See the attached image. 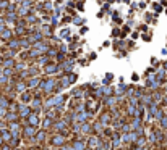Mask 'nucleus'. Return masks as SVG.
Listing matches in <instances>:
<instances>
[{"mask_svg":"<svg viewBox=\"0 0 167 150\" xmlns=\"http://www.w3.org/2000/svg\"><path fill=\"white\" fill-rule=\"evenodd\" d=\"M36 134H37V132H36V126L28 124V126H25V128H23V136H25V140L36 137Z\"/></svg>","mask_w":167,"mask_h":150,"instance_id":"obj_1","label":"nucleus"},{"mask_svg":"<svg viewBox=\"0 0 167 150\" xmlns=\"http://www.w3.org/2000/svg\"><path fill=\"white\" fill-rule=\"evenodd\" d=\"M51 144L52 145H57V147L65 145V137H63V134H54V137L51 139Z\"/></svg>","mask_w":167,"mask_h":150,"instance_id":"obj_2","label":"nucleus"},{"mask_svg":"<svg viewBox=\"0 0 167 150\" xmlns=\"http://www.w3.org/2000/svg\"><path fill=\"white\" fill-rule=\"evenodd\" d=\"M86 144H88V147H89V149H97V147L101 145V139H99V136H97V134H94L91 139L86 142Z\"/></svg>","mask_w":167,"mask_h":150,"instance_id":"obj_3","label":"nucleus"},{"mask_svg":"<svg viewBox=\"0 0 167 150\" xmlns=\"http://www.w3.org/2000/svg\"><path fill=\"white\" fill-rule=\"evenodd\" d=\"M11 82L15 84V90L16 92H25L26 87H28V82H25V81H18V79H11Z\"/></svg>","mask_w":167,"mask_h":150,"instance_id":"obj_4","label":"nucleus"},{"mask_svg":"<svg viewBox=\"0 0 167 150\" xmlns=\"http://www.w3.org/2000/svg\"><path fill=\"white\" fill-rule=\"evenodd\" d=\"M26 120H28V124H31V126H37V123H39V118H37V111H31L29 115L26 116Z\"/></svg>","mask_w":167,"mask_h":150,"instance_id":"obj_5","label":"nucleus"},{"mask_svg":"<svg viewBox=\"0 0 167 150\" xmlns=\"http://www.w3.org/2000/svg\"><path fill=\"white\" fill-rule=\"evenodd\" d=\"M3 20L7 23H11V24H15L16 21H18V13H11V11H5V18Z\"/></svg>","mask_w":167,"mask_h":150,"instance_id":"obj_6","label":"nucleus"},{"mask_svg":"<svg viewBox=\"0 0 167 150\" xmlns=\"http://www.w3.org/2000/svg\"><path fill=\"white\" fill-rule=\"evenodd\" d=\"M21 47V44H20V39H16V37H11L10 40H8V49H11V50H18Z\"/></svg>","mask_w":167,"mask_h":150,"instance_id":"obj_7","label":"nucleus"},{"mask_svg":"<svg viewBox=\"0 0 167 150\" xmlns=\"http://www.w3.org/2000/svg\"><path fill=\"white\" fill-rule=\"evenodd\" d=\"M73 147H75V150H84L88 147V144L84 142L83 139H76V140H73Z\"/></svg>","mask_w":167,"mask_h":150,"instance_id":"obj_8","label":"nucleus"},{"mask_svg":"<svg viewBox=\"0 0 167 150\" xmlns=\"http://www.w3.org/2000/svg\"><path fill=\"white\" fill-rule=\"evenodd\" d=\"M104 129H106V128H104V124H102L101 121H97V123H94V124H92V132H94V134H102V132H104Z\"/></svg>","mask_w":167,"mask_h":150,"instance_id":"obj_9","label":"nucleus"},{"mask_svg":"<svg viewBox=\"0 0 167 150\" xmlns=\"http://www.w3.org/2000/svg\"><path fill=\"white\" fill-rule=\"evenodd\" d=\"M57 70H59V66L55 63H47L46 68H44V73L46 74H52V73H57Z\"/></svg>","mask_w":167,"mask_h":150,"instance_id":"obj_10","label":"nucleus"},{"mask_svg":"<svg viewBox=\"0 0 167 150\" xmlns=\"http://www.w3.org/2000/svg\"><path fill=\"white\" fill-rule=\"evenodd\" d=\"M18 110H20V118H26V116L31 113V108L26 105H20L18 107Z\"/></svg>","mask_w":167,"mask_h":150,"instance_id":"obj_11","label":"nucleus"},{"mask_svg":"<svg viewBox=\"0 0 167 150\" xmlns=\"http://www.w3.org/2000/svg\"><path fill=\"white\" fill-rule=\"evenodd\" d=\"M110 120H112V115L109 113V111H107V113L104 111V113L101 115V118H99V121H101V123H102L104 126H106V124H109V123H110Z\"/></svg>","mask_w":167,"mask_h":150,"instance_id":"obj_12","label":"nucleus"},{"mask_svg":"<svg viewBox=\"0 0 167 150\" xmlns=\"http://www.w3.org/2000/svg\"><path fill=\"white\" fill-rule=\"evenodd\" d=\"M18 118H20V115H16L15 111H8L5 116V120L8 121V123H13V121H18Z\"/></svg>","mask_w":167,"mask_h":150,"instance_id":"obj_13","label":"nucleus"},{"mask_svg":"<svg viewBox=\"0 0 167 150\" xmlns=\"http://www.w3.org/2000/svg\"><path fill=\"white\" fill-rule=\"evenodd\" d=\"M11 36H13V31L7 28V29L3 31L2 34H0V39H2V40H10V39H11Z\"/></svg>","mask_w":167,"mask_h":150,"instance_id":"obj_14","label":"nucleus"},{"mask_svg":"<svg viewBox=\"0 0 167 150\" xmlns=\"http://www.w3.org/2000/svg\"><path fill=\"white\" fill-rule=\"evenodd\" d=\"M67 126V120H60L59 123H54L52 124V129H55V131H62L63 128Z\"/></svg>","mask_w":167,"mask_h":150,"instance_id":"obj_15","label":"nucleus"},{"mask_svg":"<svg viewBox=\"0 0 167 150\" xmlns=\"http://www.w3.org/2000/svg\"><path fill=\"white\" fill-rule=\"evenodd\" d=\"M80 132H83V134H91V132H92V126L91 124H86V123H83V124H81Z\"/></svg>","mask_w":167,"mask_h":150,"instance_id":"obj_16","label":"nucleus"},{"mask_svg":"<svg viewBox=\"0 0 167 150\" xmlns=\"http://www.w3.org/2000/svg\"><path fill=\"white\" fill-rule=\"evenodd\" d=\"M120 142H122L120 134H118V132H114V134H112V145H114V147H118Z\"/></svg>","mask_w":167,"mask_h":150,"instance_id":"obj_17","label":"nucleus"},{"mask_svg":"<svg viewBox=\"0 0 167 150\" xmlns=\"http://www.w3.org/2000/svg\"><path fill=\"white\" fill-rule=\"evenodd\" d=\"M0 136H2V139L3 140H7V142H8V140H11V137H13V136H11V131L8 129H3V131H0Z\"/></svg>","mask_w":167,"mask_h":150,"instance_id":"obj_18","label":"nucleus"},{"mask_svg":"<svg viewBox=\"0 0 167 150\" xmlns=\"http://www.w3.org/2000/svg\"><path fill=\"white\" fill-rule=\"evenodd\" d=\"M21 100H23L25 103L31 102V100H33V95H31V92H28V90H25V92H21Z\"/></svg>","mask_w":167,"mask_h":150,"instance_id":"obj_19","label":"nucleus"},{"mask_svg":"<svg viewBox=\"0 0 167 150\" xmlns=\"http://www.w3.org/2000/svg\"><path fill=\"white\" fill-rule=\"evenodd\" d=\"M28 31H26V26H18V24H15V34L16 36H23V34H26Z\"/></svg>","mask_w":167,"mask_h":150,"instance_id":"obj_20","label":"nucleus"},{"mask_svg":"<svg viewBox=\"0 0 167 150\" xmlns=\"http://www.w3.org/2000/svg\"><path fill=\"white\" fill-rule=\"evenodd\" d=\"M115 103H117V99H115V97H110V95H109L107 99H104V105H107V107H114Z\"/></svg>","mask_w":167,"mask_h":150,"instance_id":"obj_21","label":"nucleus"},{"mask_svg":"<svg viewBox=\"0 0 167 150\" xmlns=\"http://www.w3.org/2000/svg\"><path fill=\"white\" fill-rule=\"evenodd\" d=\"M39 82H41L39 78H31L29 82H28V87H39Z\"/></svg>","mask_w":167,"mask_h":150,"instance_id":"obj_22","label":"nucleus"},{"mask_svg":"<svg viewBox=\"0 0 167 150\" xmlns=\"http://www.w3.org/2000/svg\"><path fill=\"white\" fill-rule=\"evenodd\" d=\"M52 28H54V26H42V28H41V31H42V34H46V36H49V37H52Z\"/></svg>","mask_w":167,"mask_h":150,"instance_id":"obj_23","label":"nucleus"},{"mask_svg":"<svg viewBox=\"0 0 167 150\" xmlns=\"http://www.w3.org/2000/svg\"><path fill=\"white\" fill-rule=\"evenodd\" d=\"M26 21H28L29 24H36V23H37V18H36L34 13H29V15L26 16Z\"/></svg>","mask_w":167,"mask_h":150,"instance_id":"obj_24","label":"nucleus"},{"mask_svg":"<svg viewBox=\"0 0 167 150\" xmlns=\"http://www.w3.org/2000/svg\"><path fill=\"white\" fill-rule=\"evenodd\" d=\"M2 66H3V68H13V66H15V61L11 60V58H7V60H3Z\"/></svg>","mask_w":167,"mask_h":150,"instance_id":"obj_25","label":"nucleus"},{"mask_svg":"<svg viewBox=\"0 0 167 150\" xmlns=\"http://www.w3.org/2000/svg\"><path fill=\"white\" fill-rule=\"evenodd\" d=\"M41 105H42V102H41L39 97H34V100H33V107H34V110L37 111L41 108Z\"/></svg>","mask_w":167,"mask_h":150,"instance_id":"obj_26","label":"nucleus"},{"mask_svg":"<svg viewBox=\"0 0 167 150\" xmlns=\"http://www.w3.org/2000/svg\"><path fill=\"white\" fill-rule=\"evenodd\" d=\"M7 11L16 13V11H18V5H16V3H8V7H7Z\"/></svg>","mask_w":167,"mask_h":150,"instance_id":"obj_27","label":"nucleus"},{"mask_svg":"<svg viewBox=\"0 0 167 150\" xmlns=\"http://www.w3.org/2000/svg\"><path fill=\"white\" fill-rule=\"evenodd\" d=\"M44 139H46V132H44V131H41V132L36 134V140H37V142H42Z\"/></svg>","mask_w":167,"mask_h":150,"instance_id":"obj_28","label":"nucleus"},{"mask_svg":"<svg viewBox=\"0 0 167 150\" xmlns=\"http://www.w3.org/2000/svg\"><path fill=\"white\" fill-rule=\"evenodd\" d=\"M10 144H11V147H18V144H20V137H11Z\"/></svg>","mask_w":167,"mask_h":150,"instance_id":"obj_29","label":"nucleus"},{"mask_svg":"<svg viewBox=\"0 0 167 150\" xmlns=\"http://www.w3.org/2000/svg\"><path fill=\"white\" fill-rule=\"evenodd\" d=\"M7 113H8V110H7L5 107H0V118H5Z\"/></svg>","mask_w":167,"mask_h":150,"instance_id":"obj_30","label":"nucleus"},{"mask_svg":"<svg viewBox=\"0 0 167 150\" xmlns=\"http://www.w3.org/2000/svg\"><path fill=\"white\" fill-rule=\"evenodd\" d=\"M7 29V26H5V20H0V34L3 32V31Z\"/></svg>","mask_w":167,"mask_h":150,"instance_id":"obj_31","label":"nucleus"},{"mask_svg":"<svg viewBox=\"0 0 167 150\" xmlns=\"http://www.w3.org/2000/svg\"><path fill=\"white\" fill-rule=\"evenodd\" d=\"M73 23H75V24H83V23H84V20H83V18H75V20H73Z\"/></svg>","mask_w":167,"mask_h":150,"instance_id":"obj_32","label":"nucleus"},{"mask_svg":"<svg viewBox=\"0 0 167 150\" xmlns=\"http://www.w3.org/2000/svg\"><path fill=\"white\" fill-rule=\"evenodd\" d=\"M60 150H75V147L73 145H62Z\"/></svg>","mask_w":167,"mask_h":150,"instance_id":"obj_33","label":"nucleus"},{"mask_svg":"<svg viewBox=\"0 0 167 150\" xmlns=\"http://www.w3.org/2000/svg\"><path fill=\"white\" fill-rule=\"evenodd\" d=\"M67 36H70V29H68V28L62 31V37H67Z\"/></svg>","mask_w":167,"mask_h":150,"instance_id":"obj_34","label":"nucleus"},{"mask_svg":"<svg viewBox=\"0 0 167 150\" xmlns=\"http://www.w3.org/2000/svg\"><path fill=\"white\" fill-rule=\"evenodd\" d=\"M110 79H112V74H107L106 78H104V84H109V82H110Z\"/></svg>","mask_w":167,"mask_h":150,"instance_id":"obj_35","label":"nucleus"},{"mask_svg":"<svg viewBox=\"0 0 167 150\" xmlns=\"http://www.w3.org/2000/svg\"><path fill=\"white\" fill-rule=\"evenodd\" d=\"M76 8H78V10H84V5H83V2H78V5H76Z\"/></svg>","mask_w":167,"mask_h":150,"instance_id":"obj_36","label":"nucleus"},{"mask_svg":"<svg viewBox=\"0 0 167 150\" xmlns=\"http://www.w3.org/2000/svg\"><path fill=\"white\" fill-rule=\"evenodd\" d=\"M68 81H70V82H75L76 81V74H70L68 76Z\"/></svg>","mask_w":167,"mask_h":150,"instance_id":"obj_37","label":"nucleus"},{"mask_svg":"<svg viewBox=\"0 0 167 150\" xmlns=\"http://www.w3.org/2000/svg\"><path fill=\"white\" fill-rule=\"evenodd\" d=\"M0 150H11V145H3V144H2Z\"/></svg>","mask_w":167,"mask_h":150,"instance_id":"obj_38","label":"nucleus"},{"mask_svg":"<svg viewBox=\"0 0 167 150\" xmlns=\"http://www.w3.org/2000/svg\"><path fill=\"white\" fill-rule=\"evenodd\" d=\"M70 21H71L70 16H65V18H63V23H70Z\"/></svg>","mask_w":167,"mask_h":150,"instance_id":"obj_39","label":"nucleus"},{"mask_svg":"<svg viewBox=\"0 0 167 150\" xmlns=\"http://www.w3.org/2000/svg\"><path fill=\"white\" fill-rule=\"evenodd\" d=\"M118 32H120V31H118V29H117V28H115V29L112 31V36H117V34H118Z\"/></svg>","mask_w":167,"mask_h":150,"instance_id":"obj_40","label":"nucleus"},{"mask_svg":"<svg viewBox=\"0 0 167 150\" xmlns=\"http://www.w3.org/2000/svg\"><path fill=\"white\" fill-rule=\"evenodd\" d=\"M2 63H3V58H2V55H0V65H2Z\"/></svg>","mask_w":167,"mask_h":150,"instance_id":"obj_41","label":"nucleus"},{"mask_svg":"<svg viewBox=\"0 0 167 150\" xmlns=\"http://www.w3.org/2000/svg\"><path fill=\"white\" fill-rule=\"evenodd\" d=\"M84 150H92V149H89V147H86V149H84Z\"/></svg>","mask_w":167,"mask_h":150,"instance_id":"obj_42","label":"nucleus"}]
</instances>
